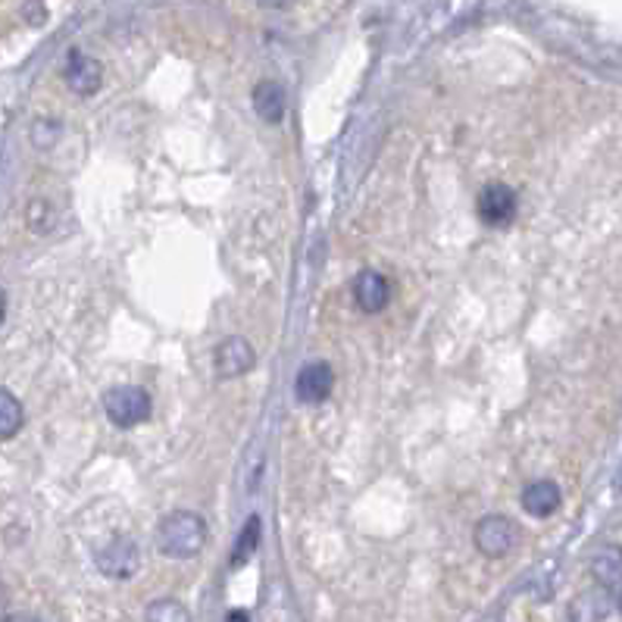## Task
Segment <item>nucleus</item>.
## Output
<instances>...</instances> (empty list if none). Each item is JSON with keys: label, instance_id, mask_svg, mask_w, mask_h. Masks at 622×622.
I'll use <instances>...</instances> for the list:
<instances>
[{"label": "nucleus", "instance_id": "7ed1b4c3", "mask_svg": "<svg viewBox=\"0 0 622 622\" xmlns=\"http://www.w3.org/2000/svg\"><path fill=\"white\" fill-rule=\"evenodd\" d=\"M472 542H476V550L488 557V560H501L506 557L516 542H520V528L516 523L504 516V513H491V516H482L476 528H472Z\"/></svg>", "mask_w": 622, "mask_h": 622}, {"label": "nucleus", "instance_id": "2eb2a0df", "mask_svg": "<svg viewBox=\"0 0 622 622\" xmlns=\"http://www.w3.org/2000/svg\"><path fill=\"white\" fill-rule=\"evenodd\" d=\"M144 622H192L188 607L175 598H156L144 610Z\"/></svg>", "mask_w": 622, "mask_h": 622}, {"label": "nucleus", "instance_id": "4468645a", "mask_svg": "<svg viewBox=\"0 0 622 622\" xmlns=\"http://www.w3.org/2000/svg\"><path fill=\"white\" fill-rule=\"evenodd\" d=\"M25 426V410L22 401L10 389H0V441L17 438Z\"/></svg>", "mask_w": 622, "mask_h": 622}, {"label": "nucleus", "instance_id": "f257e3e1", "mask_svg": "<svg viewBox=\"0 0 622 622\" xmlns=\"http://www.w3.org/2000/svg\"><path fill=\"white\" fill-rule=\"evenodd\" d=\"M207 545V523L195 510H173L156 523V550L170 560H192Z\"/></svg>", "mask_w": 622, "mask_h": 622}, {"label": "nucleus", "instance_id": "1a4fd4ad", "mask_svg": "<svg viewBox=\"0 0 622 622\" xmlns=\"http://www.w3.org/2000/svg\"><path fill=\"white\" fill-rule=\"evenodd\" d=\"M520 504L528 516H535V520H547V516H554L560 504H564V491L557 482H550V479H538V482H528L523 488V494H520Z\"/></svg>", "mask_w": 622, "mask_h": 622}, {"label": "nucleus", "instance_id": "9d476101", "mask_svg": "<svg viewBox=\"0 0 622 622\" xmlns=\"http://www.w3.org/2000/svg\"><path fill=\"white\" fill-rule=\"evenodd\" d=\"M353 301L363 313H382L389 307L391 301V285L389 279L375 270H363V273L353 279Z\"/></svg>", "mask_w": 622, "mask_h": 622}, {"label": "nucleus", "instance_id": "f03ea898", "mask_svg": "<svg viewBox=\"0 0 622 622\" xmlns=\"http://www.w3.org/2000/svg\"><path fill=\"white\" fill-rule=\"evenodd\" d=\"M151 410H154V401L151 394L141 389V385H113L103 394V413H107V423L110 426L129 428L141 426L144 419H151Z\"/></svg>", "mask_w": 622, "mask_h": 622}, {"label": "nucleus", "instance_id": "6e6552de", "mask_svg": "<svg viewBox=\"0 0 622 622\" xmlns=\"http://www.w3.org/2000/svg\"><path fill=\"white\" fill-rule=\"evenodd\" d=\"M63 78H66V85H69L73 95L91 98V95H98L100 85H103V66H100V59L88 57L81 51H73L69 59H66Z\"/></svg>", "mask_w": 622, "mask_h": 622}, {"label": "nucleus", "instance_id": "6ab92c4d", "mask_svg": "<svg viewBox=\"0 0 622 622\" xmlns=\"http://www.w3.org/2000/svg\"><path fill=\"white\" fill-rule=\"evenodd\" d=\"M7 622H41L39 616H29V613H17V616H10Z\"/></svg>", "mask_w": 622, "mask_h": 622}, {"label": "nucleus", "instance_id": "f8f14e48", "mask_svg": "<svg viewBox=\"0 0 622 622\" xmlns=\"http://www.w3.org/2000/svg\"><path fill=\"white\" fill-rule=\"evenodd\" d=\"M591 579L607 588V591H613V588H620L622 585V547L620 545H603L598 547V554L591 557Z\"/></svg>", "mask_w": 622, "mask_h": 622}, {"label": "nucleus", "instance_id": "9b49d317", "mask_svg": "<svg viewBox=\"0 0 622 622\" xmlns=\"http://www.w3.org/2000/svg\"><path fill=\"white\" fill-rule=\"evenodd\" d=\"M253 110L257 117L270 126H279L285 119V110H288V98H285V88L273 81V78H263L257 88H253Z\"/></svg>", "mask_w": 622, "mask_h": 622}, {"label": "nucleus", "instance_id": "20e7f679", "mask_svg": "<svg viewBox=\"0 0 622 622\" xmlns=\"http://www.w3.org/2000/svg\"><path fill=\"white\" fill-rule=\"evenodd\" d=\"M95 564L107 579L126 582L141 569V547L132 535H117L95 554Z\"/></svg>", "mask_w": 622, "mask_h": 622}, {"label": "nucleus", "instance_id": "dca6fc26", "mask_svg": "<svg viewBox=\"0 0 622 622\" xmlns=\"http://www.w3.org/2000/svg\"><path fill=\"white\" fill-rule=\"evenodd\" d=\"M257 547H260V516H251V520L244 523V528H241L238 542H234L232 569H238V566L248 564L253 554H257Z\"/></svg>", "mask_w": 622, "mask_h": 622}, {"label": "nucleus", "instance_id": "f3484780", "mask_svg": "<svg viewBox=\"0 0 622 622\" xmlns=\"http://www.w3.org/2000/svg\"><path fill=\"white\" fill-rule=\"evenodd\" d=\"M57 138H59V126L54 119H39V122H35V129H32L35 148H51Z\"/></svg>", "mask_w": 622, "mask_h": 622}, {"label": "nucleus", "instance_id": "0eeeda50", "mask_svg": "<svg viewBox=\"0 0 622 622\" xmlns=\"http://www.w3.org/2000/svg\"><path fill=\"white\" fill-rule=\"evenodd\" d=\"M516 192L504 185V182H491L482 188V195H479V204H476V210H479V219L491 226V229H506L510 222H513V216H516Z\"/></svg>", "mask_w": 622, "mask_h": 622}, {"label": "nucleus", "instance_id": "aec40b11", "mask_svg": "<svg viewBox=\"0 0 622 622\" xmlns=\"http://www.w3.org/2000/svg\"><path fill=\"white\" fill-rule=\"evenodd\" d=\"M260 3H266V7H288L294 0H260Z\"/></svg>", "mask_w": 622, "mask_h": 622}, {"label": "nucleus", "instance_id": "5701e85b", "mask_svg": "<svg viewBox=\"0 0 622 622\" xmlns=\"http://www.w3.org/2000/svg\"><path fill=\"white\" fill-rule=\"evenodd\" d=\"M616 603H620V613H622V585H620V601H616Z\"/></svg>", "mask_w": 622, "mask_h": 622}, {"label": "nucleus", "instance_id": "ddd939ff", "mask_svg": "<svg viewBox=\"0 0 622 622\" xmlns=\"http://www.w3.org/2000/svg\"><path fill=\"white\" fill-rule=\"evenodd\" d=\"M607 613H610V591L601 585L576 594L569 603V622H603Z\"/></svg>", "mask_w": 622, "mask_h": 622}, {"label": "nucleus", "instance_id": "39448f33", "mask_svg": "<svg viewBox=\"0 0 622 622\" xmlns=\"http://www.w3.org/2000/svg\"><path fill=\"white\" fill-rule=\"evenodd\" d=\"M257 367V350L248 338L241 335H232L226 341H219V348L214 350V370L216 379L222 382H232V379H241Z\"/></svg>", "mask_w": 622, "mask_h": 622}, {"label": "nucleus", "instance_id": "a211bd4d", "mask_svg": "<svg viewBox=\"0 0 622 622\" xmlns=\"http://www.w3.org/2000/svg\"><path fill=\"white\" fill-rule=\"evenodd\" d=\"M226 622H248V613H244V610H232V613L226 616Z\"/></svg>", "mask_w": 622, "mask_h": 622}, {"label": "nucleus", "instance_id": "4be33fe9", "mask_svg": "<svg viewBox=\"0 0 622 622\" xmlns=\"http://www.w3.org/2000/svg\"><path fill=\"white\" fill-rule=\"evenodd\" d=\"M616 488H620V494H622V467H620V476H616Z\"/></svg>", "mask_w": 622, "mask_h": 622}, {"label": "nucleus", "instance_id": "412c9836", "mask_svg": "<svg viewBox=\"0 0 622 622\" xmlns=\"http://www.w3.org/2000/svg\"><path fill=\"white\" fill-rule=\"evenodd\" d=\"M3 313H7V294L0 288V323H3Z\"/></svg>", "mask_w": 622, "mask_h": 622}, {"label": "nucleus", "instance_id": "423d86ee", "mask_svg": "<svg viewBox=\"0 0 622 622\" xmlns=\"http://www.w3.org/2000/svg\"><path fill=\"white\" fill-rule=\"evenodd\" d=\"M331 389H335V370H331L326 360H313L304 370L297 372L294 379V397L297 404L304 407H319L331 397Z\"/></svg>", "mask_w": 622, "mask_h": 622}]
</instances>
